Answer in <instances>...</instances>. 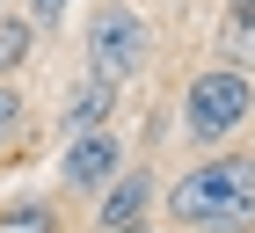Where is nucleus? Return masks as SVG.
Wrapping results in <instances>:
<instances>
[{"mask_svg":"<svg viewBox=\"0 0 255 233\" xmlns=\"http://www.w3.org/2000/svg\"><path fill=\"white\" fill-rule=\"evenodd\" d=\"M146 51H153V29H146V15H138V7L102 0L95 15H88V73H95V80L124 88V80L146 66Z\"/></svg>","mask_w":255,"mask_h":233,"instance_id":"3","label":"nucleus"},{"mask_svg":"<svg viewBox=\"0 0 255 233\" xmlns=\"http://www.w3.org/2000/svg\"><path fill=\"white\" fill-rule=\"evenodd\" d=\"M248 116H255V80L241 66H212V73H197L182 88V138L190 146H212L219 153Z\"/></svg>","mask_w":255,"mask_h":233,"instance_id":"2","label":"nucleus"},{"mask_svg":"<svg viewBox=\"0 0 255 233\" xmlns=\"http://www.w3.org/2000/svg\"><path fill=\"white\" fill-rule=\"evenodd\" d=\"M0 233H59V219H51V204H15L0 219Z\"/></svg>","mask_w":255,"mask_h":233,"instance_id":"9","label":"nucleus"},{"mask_svg":"<svg viewBox=\"0 0 255 233\" xmlns=\"http://www.w3.org/2000/svg\"><path fill=\"white\" fill-rule=\"evenodd\" d=\"M117 175H124V146H117V131H80V138H66L59 182H66L73 197H102Z\"/></svg>","mask_w":255,"mask_h":233,"instance_id":"4","label":"nucleus"},{"mask_svg":"<svg viewBox=\"0 0 255 233\" xmlns=\"http://www.w3.org/2000/svg\"><path fill=\"white\" fill-rule=\"evenodd\" d=\"M255 51V0H226V58Z\"/></svg>","mask_w":255,"mask_h":233,"instance_id":"8","label":"nucleus"},{"mask_svg":"<svg viewBox=\"0 0 255 233\" xmlns=\"http://www.w3.org/2000/svg\"><path fill=\"white\" fill-rule=\"evenodd\" d=\"M66 15H73V0H29V22H37V29H59Z\"/></svg>","mask_w":255,"mask_h":233,"instance_id":"11","label":"nucleus"},{"mask_svg":"<svg viewBox=\"0 0 255 233\" xmlns=\"http://www.w3.org/2000/svg\"><path fill=\"white\" fill-rule=\"evenodd\" d=\"M0 7H7V0H0Z\"/></svg>","mask_w":255,"mask_h":233,"instance_id":"12","label":"nucleus"},{"mask_svg":"<svg viewBox=\"0 0 255 233\" xmlns=\"http://www.w3.org/2000/svg\"><path fill=\"white\" fill-rule=\"evenodd\" d=\"M29 51H37V22L0 7V80H7V73H22V66H29Z\"/></svg>","mask_w":255,"mask_h":233,"instance_id":"7","label":"nucleus"},{"mask_svg":"<svg viewBox=\"0 0 255 233\" xmlns=\"http://www.w3.org/2000/svg\"><path fill=\"white\" fill-rule=\"evenodd\" d=\"M15 131H22V95L7 88V80H0V146H7Z\"/></svg>","mask_w":255,"mask_h":233,"instance_id":"10","label":"nucleus"},{"mask_svg":"<svg viewBox=\"0 0 255 233\" xmlns=\"http://www.w3.org/2000/svg\"><path fill=\"white\" fill-rule=\"evenodd\" d=\"M146 204H153V182H146V168L117 175V182L102 190V204H95V233H138Z\"/></svg>","mask_w":255,"mask_h":233,"instance_id":"5","label":"nucleus"},{"mask_svg":"<svg viewBox=\"0 0 255 233\" xmlns=\"http://www.w3.org/2000/svg\"><path fill=\"white\" fill-rule=\"evenodd\" d=\"M168 219H175V226H204V233L248 226L255 219V153H212V160H197L175 190H168Z\"/></svg>","mask_w":255,"mask_h":233,"instance_id":"1","label":"nucleus"},{"mask_svg":"<svg viewBox=\"0 0 255 233\" xmlns=\"http://www.w3.org/2000/svg\"><path fill=\"white\" fill-rule=\"evenodd\" d=\"M110 110H117V88H110V80H95V73H80L73 88H66V138H80V131H110Z\"/></svg>","mask_w":255,"mask_h":233,"instance_id":"6","label":"nucleus"}]
</instances>
